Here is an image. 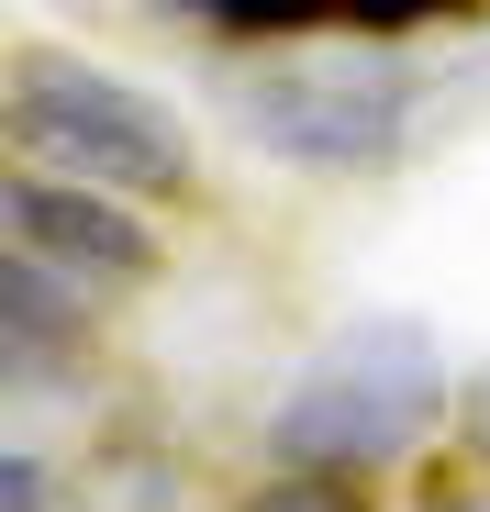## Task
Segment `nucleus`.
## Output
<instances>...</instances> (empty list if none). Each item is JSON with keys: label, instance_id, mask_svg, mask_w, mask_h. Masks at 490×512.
Masks as SVG:
<instances>
[{"label": "nucleus", "instance_id": "nucleus-1", "mask_svg": "<svg viewBox=\"0 0 490 512\" xmlns=\"http://www.w3.org/2000/svg\"><path fill=\"white\" fill-rule=\"evenodd\" d=\"M435 390H446V368H435V346H424L413 323H346L335 346L279 390L268 446H279V468H368V457H401L435 423Z\"/></svg>", "mask_w": 490, "mask_h": 512}, {"label": "nucleus", "instance_id": "nucleus-2", "mask_svg": "<svg viewBox=\"0 0 490 512\" xmlns=\"http://www.w3.org/2000/svg\"><path fill=\"white\" fill-rule=\"evenodd\" d=\"M12 134L45 156V167H78L101 190H168L179 179V134L156 101L112 90L101 67H67V56H23L12 78Z\"/></svg>", "mask_w": 490, "mask_h": 512}, {"label": "nucleus", "instance_id": "nucleus-3", "mask_svg": "<svg viewBox=\"0 0 490 512\" xmlns=\"http://www.w3.org/2000/svg\"><path fill=\"white\" fill-rule=\"evenodd\" d=\"M12 234L34 256H67V268H112V279H145V234L101 201H78V190H12Z\"/></svg>", "mask_w": 490, "mask_h": 512}, {"label": "nucleus", "instance_id": "nucleus-4", "mask_svg": "<svg viewBox=\"0 0 490 512\" xmlns=\"http://www.w3.org/2000/svg\"><path fill=\"white\" fill-rule=\"evenodd\" d=\"M257 134L290 145L301 167H368L390 145V112L379 101H323V90H257Z\"/></svg>", "mask_w": 490, "mask_h": 512}, {"label": "nucleus", "instance_id": "nucleus-5", "mask_svg": "<svg viewBox=\"0 0 490 512\" xmlns=\"http://www.w3.org/2000/svg\"><path fill=\"white\" fill-rule=\"evenodd\" d=\"M223 23H245V34H279V23H312V12H335V0H212Z\"/></svg>", "mask_w": 490, "mask_h": 512}, {"label": "nucleus", "instance_id": "nucleus-6", "mask_svg": "<svg viewBox=\"0 0 490 512\" xmlns=\"http://www.w3.org/2000/svg\"><path fill=\"white\" fill-rule=\"evenodd\" d=\"M357 23H379V34H401V23H424V12H457V0H346Z\"/></svg>", "mask_w": 490, "mask_h": 512}, {"label": "nucleus", "instance_id": "nucleus-7", "mask_svg": "<svg viewBox=\"0 0 490 512\" xmlns=\"http://www.w3.org/2000/svg\"><path fill=\"white\" fill-rule=\"evenodd\" d=\"M257 512H346L335 490H279V501H257Z\"/></svg>", "mask_w": 490, "mask_h": 512}, {"label": "nucleus", "instance_id": "nucleus-8", "mask_svg": "<svg viewBox=\"0 0 490 512\" xmlns=\"http://www.w3.org/2000/svg\"><path fill=\"white\" fill-rule=\"evenodd\" d=\"M468 435H479V446H490V368H479V379H468Z\"/></svg>", "mask_w": 490, "mask_h": 512}, {"label": "nucleus", "instance_id": "nucleus-9", "mask_svg": "<svg viewBox=\"0 0 490 512\" xmlns=\"http://www.w3.org/2000/svg\"><path fill=\"white\" fill-rule=\"evenodd\" d=\"M446 512H490V501H446Z\"/></svg>", "mask_w": 490, "mask_h": 512}]
</instances>
